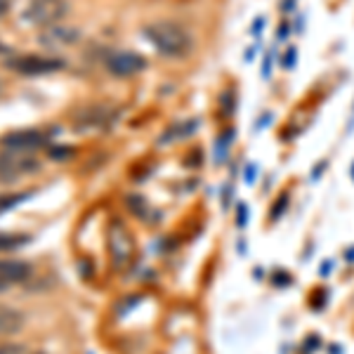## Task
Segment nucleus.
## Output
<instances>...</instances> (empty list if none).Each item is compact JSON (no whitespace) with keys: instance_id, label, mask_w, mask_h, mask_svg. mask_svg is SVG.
Returning <instances> with one entry per match:
<instances>
[{"instance_id":"nucleus-11","label":"nucleus","mask_w":354,"mask_h":354,"mask_svg":"<svg viewBox=\"0 0 354 354\" xmlns=\"http://www.w3.org/2000/svg\"><path fill=\"white\" fill-rule=\"evenodd\" d=\"M31 241L28 234H21V232H0V253H8V250H17L21 245H26Z\"/></svg>"},{"instance_id":"nucleus-12","label":"nucleus","mask_w":354,"mask_h":354,"mask_svg":"<svg viewBox=\"0 0 354 354\" xmlns=\"http://www.w3.org/2000/svg\"><path fill=\"white\" fill-rule=\"evenodd\" d=\"M28 196H31V192H24V194H8V196H3V198H0V213H3V210H8V208H12V205H17V203L26 201Z\"/></svg>"},{"instance_id":"nucleus-9","label":"nucleus","mask_w":354,"mask_h":354,"mask_svg":"<svg viewBox=\"0 0 354 354\" xmlns=\"http://www.w3.org/2000/svg\"><path fill=\"white\" fill-rule=\"evenodd\" d=\"M78 36H81V33H78V28L55 24V26L45 28V31L41 33V43L45 45V48L57 50V48H64V45L76 43Z\"/></svg>"},{"instance_id":"nucleus-13","label":"nucleus","mask_w":354,"mask_h":354,"mask_svg":"<svg viewBox=\"0 0 354 354\" xmlns=\"http://www.w3.org/2000/svg\"><path fill=\"white\" fill-rule=\"evenodd\" d=\"M0 354H24L21 345H0Z\"/></svg>"},{"instance_id":"nucleus-14","label":"nucleus","mask_w":354,"mask_h":354,"mask_svg":"<svg viewBox=\"0 0 354 354\" xmlns=\"http://www.w3.org/2000/svg\"><path fill=\"white\" fill-rule=\"evenodd\" d=\"M10 8H12V0H0V17L8 15Z\"/></svg>"},{"instance_id":"nucleus-15","label":"nucleus","mask_w":354,"mask_h":354,"mask_svg":"<svg viewBox=\"0 0 354 354\" xmlns=\"http://www.w3.org/2000/svg\"><path fill=\"white\" fill-rule=\"evenodd\" d=\"M0 53H5V45L3 43H0Z\"/></svg>"},{"instance_id":"nucleus-4","label":"nucleus","mask_w":354,"mask_h":354,"mask_svg":"<svg viewBox=\"0 0 354 354\" xmlns=\"http://www.w3.org/2000/svg\"><path fill=\"white\" fill-rule=\"evenodd\" d=\"M109 253H111L113 267H118V270L128 267L135 258L133 234H130V230L121 220H113L109 227Z\"/></svg>"},{"instance_id":"nucleus-2","label":"nucleus","mask_w":354,"mask_h":354,"mask_svg":"<svg viewBox=\"0 0 354 354\" xmlns=\"http://www.w3.org/2000/svg\"><path fill=\"white\" fill-rule=\"evenodd\" d=\"M68 12L66 0H28L24 10V21L31 26H43L50 28L59 24Z\"/></svg>"},{"instance_id":"nucleus-1","label":"nucleus","mask_w":354,"mask_h":354,"mask_svg":"<svg viewBox=\"0 0 354 354\" xmlns=\"http://www.w3.org/2000/svg\"><path fill=\"white\" fill-rule=\"evenodd\" d=\"M145 36L156 53L165 57H187L194 48V38L185 26L175 24V21H156L145 28Z\"/></svg>"},{"instance_id":"nucleus-16","label":"nucleus","mask_w":354,"mask_h":354,"mask_svg":"<svg viewBox=\"0 0 354 354\" xmlns=\"http://www.w3.org/2000/svg\"><path fill=\"white\" fill-rule=\"evenodd\" d=\"M36 354H45V352H36Z\"/></svg>"},{"instance_id":"nucleus-5","label":"nucleus","mask_w":354,"mask_h":354,"mask_svg":"<svg viewBox=\"0 0 354 354\" xmlns=\"http://www.w3.org/2000/svg\"><path fill=\"white\" fill-rule=\"evenodd\" d=\"M8 66L17 73H24V76H41V73L50 71H59L64 66L62 59H53V57H36V55H26V57H17L10 59Z\"/></svg>"},{"instance_id":"nucleus-10","label":"nucleus","mask_w":354,"mask_h":354,"mask_svg":"<svg viewBox=\"0 0 354 354\" xmlns=\"http://www.w3.org/2000/svg\"><path fill=\"white\" fill-rule=\"evenodd\" d=\"M21 328H24V314L15 310V307L0 305V338L19 333Z\"/></svg>"},{"instance_id":"nucleus-7","label":"nucleus","mask_w":354,"mask_h":354,"mask_svg":"<svg viewBox=\"0 0 354 354\" xmlns=\"http://www.w3.org/2000/svg\"><path fill=\"white\" fill-rule=\"evenodd\" d=\"M31 277V265L21 260H0V293L8 288L19 286Z\"/></svg>"},{"instance_id":"nucleus-6","label":"nucleus","mask_w":354,"mask_h":354,"mask_svg":"<svg viewBox=\"0 0 354 354\" xmlns=\"http://www.w3.org/2000/svg\"><path fill=\"white\" fill-rule=\"evenodd\" d=\"M106 68L113 73V76H135V73L145 71L147 68V59L137 53H113L109 59H106Z\"/></svg>"},{"instance_id":"nucleus-8","label":"nucleus","mask_w":354,"mask_h":354,"mask_svg":"<svg viewBox=\"0 0 354 354\" xmlns=\"http://www.w3.org/2000/svg\"><path fill=\"white\" fill-rule=\"evenodd\" d=\"M45 135L38 133V130H19V133H12V135H5L0 140V145L5 149H15V151H36L41 149L45 145Z\"/></svg>"},{"instance_id":"nucleus-3","label":"nucleus","mask_w":354,"mask_h":354,"mask_svg":"<svg viewBox=\"0 0 354 354\" xmlns=\"http://www.w3.org/2000/svg\"><path fill=\"white\" fill-rule=\"evenodd\" d=\"M38 168H41V161L33 156V151L5 149L0 153V182H17L36 173Z\"/></svg>"}]
</instances>
